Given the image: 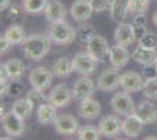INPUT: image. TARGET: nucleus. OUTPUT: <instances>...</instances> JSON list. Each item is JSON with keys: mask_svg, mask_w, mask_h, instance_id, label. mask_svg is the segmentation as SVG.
Instances as JSON below:
<instances>
[{"mask_svg": "<svg viewBox=\"0 0 157 140\" xmlns=\"http://www.w3.org/2000/svg\"><path fill=\"white\" fill-rule=\"evenodd\" d=\"M51 39L48 35L33 34L27 36L21 43L22 50L27 59L33 61H40L46 56L51 49Z\"/></svg>", "mask_w": 157, "mask_h": 140, "instance_id": "1", "label": "nucleus"}, {"mask_svg": "<svg viewBox=\"0 0 157 140\" xmlns=\"http://www.w3.org/2000/svg\"><path fill=\"white\" fill-rule=\"evenodd\" d=\"M47 33L51 41L59 46L71 45L78 36V33L74 29V27L69 25L68 22H66L65 20L51 22Z\"/></svg>", "mask_w": 157, "mask_h": 140, "instance_id": "2", "label": "nucleus"}, {"mask_svg": "<svg viewBox=\"0 0 157 140\" xmlns=\"http://www.w3.org/2000/svg\"><path fill=\"white\" fill-rule=\"evenodd\" d=\"M52 70L47 69L46 67H38L31 70L28 80L33 89H36L40 91H45L51 87L53 82Z\"/></svg>", "mask_w": 157, "mask_h": 140, "instance_id": "3", "label": "nucleus"}, {"mask_svg": "<svg viewBox=\"0 0 157 140\" xmlns=\"http://www.w3.org/2000/svg\"><path fill=\"white\" fill-rule=\"evenodd\" d=\"M121 84V74L117 68H107L100 74L98 78V89L103 92L114 91Z\"/></svg>", "mask_w": 157, "mask_h": 140, "instance_id": "4", "label": "nucleus"}, {"mask_svg": "<svg viewBox=\"0 0 157 140\" xmlns=\"http://www.w3.org/2000/svg\"><path fill=\"white\" fill-rule=\"evenodd\" d=\"M110 106L116 114L124 116V117L134 113L136 109L130 95L125 91H121L114 95V97L110 100Z\"/></svg>", "mask_w": 157, "mask_h": 140, "instance_id": "5", "label": "nucleus"}, {"mask_svg": "<svg viewBox=\"0 0 157 140\" xmlns=\"http://www.w3.org/2000/svg\"><path fill=\"white\" fill-rule=\"evenodd\" d=\"M73 68L74 71L82 75V76H89L92 75L98 66V61L93 57L88 52L78 53L73 57Z\"/></svg>", "mask_w": 157, "mask_h": 140, "instance_id": "6", "label": "nucleus"}, {"mask_svg": "<svg viewBox=\"0 0 157 140\" xmlns=\"http://www.w3.org/2000/svg\"><path fill=\"white\" fill-rule=\"evenodd\" d=\"M98 128L101 135L114 138L122 132V121L115 114H107L100 119Z\"/></svg>", "mask_w": 157, "mask_h": 140, "instance_id": "7", "label": "nucleus"}, {"mask_svg": "<svg viewBox=\"0 0 157 140\" xmlns=\"http://www.w3.org/2000/svg\"><path fill=\"white\" fill-rule=\"evenodd\" d=\"M54 128L55 132L60 135H72V134L78 133V119L69 113H61L58 114L56 119L54 121Z\"/></svg>", "mask_w": 157, "mask_h": 140, "instance_id": "8", "label": "nucleus"}, {"mask_svg": "<svg viewBox=\"0 0 157 140\" xmlns=\"http://www.w3.org/2000/svg\"><path fill=\"white\" fill-rule=\"evenodd\" d=\"M73 98V92L71 89L68 88L67 84L61 83L58 84L51 90V92L48 95V103H51L52 105L56 107H65L71 103V99Z\"/></svg>", "mask_w": 157, "mask_h": 140, "instance_id": "9", "label": "nucleus"}, {"mask_svg": "<svg viewBox=\"0 0 157 140\" xmlns=\"http://www.w3.org/2000/svg\"><path fill=\"white\" fill-rule=\"evenodd\" d=\"M72 92L73 98L80 102L86 98H90L95 92V84L88 76H82L74 83Z\"/></svg>", "mask_w": 157, "mask_h": 140, "instance_id": "10", "label": "nucleus"}, {"mask_svg": "<svg viewBox=\"0 0 157 140\" xmlns=\"http://www.w3.org/2000/svg\"><path fill=\"white\" fill-rule=\"evenodd\" d=\"M2 128L5 133L12 137H21L25 132V123L24 119H20L15 114L10 111L2 118Z\"/></svg>", "mask_w": 157, "mask_h": 140, "instance_id": "11", "label": "nucleus"}, {"mask_svg": "<svg viewBox=\"0 0 157 140\" xmlns=\"http://www.w3.org/2000/svg\"><path fill=\"white\" fill-rule=\"evenodd\" d=\"M87 52L96 61H103L107 56H109L110 47L103 36L96 35L87 43Z\"/></svg>", "mask_w": 157, "mask_h": 140, "instance_id": "12", "label": "nucleus"}, {"mask_svg": "<svg viewBox=\"0 0 157 140\" xmlns=\"http://www.w3.org/2000/svg\"><path fill=\"white\" fill-rule=\"evenodd\" d=\"M120 85L122 87L123 91L125 92H138V91L143 90V77L135 71H125L123 75H121V84Z\"/></svg>", "mask_w": 157, "mask_h": 140, "instance_id": "13", "label": "nucleus"}, {"mask_svg": "<svg viewBox=\"0 0 157 140\" xmlns=\"http://www.w3.org/2000/svg\"><path fill=\"white\" fill-rule=\"evenodd\" d=\"M93 9L89 0H75L71 6L69 13L76 22H86L92 16Z\"/></svg>", "mask_w": 157, "mask_h": 140, "instance_id": "14", "label": "nucleus"}, {"mask_svg": "<svg viewBox=\"0 0 157 140\" xmlns=\"http://www.w3.org/2000/svg\"><path fill=\"white\" fill-rule=\"evenodd\" d=\"M114 40L116 42V45H120V46L127 47V48L131 46L136 41V36H135L132 25L121 22L115 29Z\"/></svg>", "mask_w": 157, "mask_h": 140, "instance_id": "15", "label": "nucleus"}, {"mask_svg": "<svg viewBox=\"0 0 157 140\" xmlns=\"http://www.w3.org/2000/svg\"><path fill=\"white\" fill-rule=\"evenodd\" d=\"M134 113L143 121V124H152L157 119V106L151 100H144L138 104Z\"/></svg>", "mask_w": 157, "mask_h": 140, "instance_id": "16", "label": "nucleus"}, {"mask_svg": "<svg viewBox=\"0 0 157 140\" xmlns=\"http://www.w3.org/2000/svg\"><path fill=\"white\" fill-rule=\"evenodd\" d=\"M101 114V105L98 100L90 98H86L81 100L80 106H78V116L82 117L83 119L94 120L96 119Z\"/></svg>", "mask_w": 157, "mask_h": 140, "instance_id": "17", "label": "nucleus"}, {"mask_svg": "<svg viewBox=\"0 0 157 140\" xmlns=\"http://www.w3.org/2000/svg\"><path fill=\"white\" fill-rule=\"evenodd\" d=\"M129 60H130V54L128 52L127 47L120 46V45H114L113 47H110L109 61L113 67L117 69L124 68L128 64Z\"/></svg>", "mask_w": 157, "mask_h": 140, "instance_id": "18", "label": "nucleus"}, {"mask_svg": "<svg viewBox=\"0 0 157 140\" xmlns=\"http://www.w3.org/2000/svg\"><path fill=\"white\" fill-rule=\"evenodd\" d=\"M143 121L136 114L131 113L122 121V132L130 138H137L143 131Z\"/></svg>", "mask_w": 157, "mask_h": 140, "instance_id": "19", "label": "nucleus"}, {"mask_svg": "<svg viewBox=\"0 0 157 140\" xmlns=\"http://www.w3.org/2000/svg\"><path fill=\"white\" fill-rule=\"evenodd\" d=\"M132 60L136 61L140 64H143L144 67L148 66H155L157 61V53L156 49H149L138 45L135 50L131 54Z\"/></svg>", "mask_w": 157, "mask_h": 140, "instance_id": "20", "label": "nucleus"}, {"mask_svg": "<svg viewBox=\"0 0 157 140\" xmlns=\"http://www.w3.org/2000/svg\"><path fill=\"white\" fill-rule=\"evenodd\" d=\"M67 8L59 0H52L47 4L45 8V16L49 22H56L66 19Z\"/></svg>", "mask_w": 157, "mask_h": 140, "instance_id": "21", "label": "nucleus"}, {"mask_svg": "<svg viewBox=\"0 0 157 140\" xmlns=\"http://www.w3.org/2000/svg\"><path fill=\"white\" fill-rule=\"evenodd\" d=\"M36 117H38V121L42 125H49V124H54V121L58 117V112H56V107L52 105L51 103H42L38 106L36 110Z\"/></svg>", "mask_w": 157, "mask_h": 140, "instance_id": "22", "label": "nucleus"}, {"mask_svg": "<svg viewBox=\"0 0 157 140\" xmlns=\"http://www.w3.org/2000/svg\"><path fill=\"white\" fill-rule=\"evenodd\" d=\"M130 6V0H111L110 2V15L113 20L122 22L127 16Z\"/></svg>", "mask_w": 157, "mask_h": 140, "instance_id": "23", "label": "nucleus"}, {"mask_svg": "<svg viewBox=\"0 0 157 140\" xmlns=\"http://www.w3.org/2000/svg\"><path fill=\"white\" fill-rule=\"evenodd\" d=\"M73 71H74V68H73L72 60H69L66 56L58 59L52 67L53 75L55 77H59V78H66V77L71 76V74Z\"/></svg>", "mask_w": 157, "mask_h": 140, "instance_id": "24", "label": "nucleus"}, {"mask_svg": "<svg viewBox=\"0 0 157 140\" xmlns=\"http://www.w3.org/2000/svg\"><path fill=\"white\" fill-rule=\"evenodd\" d=\"M33 107H34V104L27 97H25V98H18V99L15 100L13 103V105H12V110L11 111L17 117H19L20 119L25 120L26 118H28L31 116Z\"/></svg>", "mask_w": 157, "mask_h": 140, "instance_id": "25", "label": "nucleus"}, {"mask_svg": "<svg viewBox=\"0 0 157 140\" xmlns=\"http://www.w3.org/2000/svg\"><path fill=\"white\" fill-rule=\"evenodd\" d=\"M4 36L11 42L12 46L20 45V43H22L24 40L26 39L24 27L21 26V25H18V23H14V25L8 27L6 31H5Z\"/></svg>", "mask_w": 157, "mask_h": 140, "instance_id": "26", "label": "nucleus"}, {"mask_svg": "<svg viewBox=\"0 0 157 140\" xmlns=\"http://www.w3.org/2000/svg\"><path fill=\"white\" fill-rule=\"evenodd\" d=\"M4 64L11 80H19L25 73V64L19 59H11Z\"/></svg>", "mask_w": 157, "mask_h": 140, "instance_id": "27", "label": "nucleus"}, {"mask_svg": "<svg viewBox=\"0 0 157 140\" xmlns=\"http://www.w3.org/2000/svg\"><path fill=\"white\" fill-rule=\"evenodd\" d=\"M48 0H24L22 1V11L28 14H39L45 12Z\"/></svg>", "mask_w": 157, "mask_h": 140, "instance_id": "28", "label": "nucleus"}, {"mask_svg": "<svg viewBox=\"0 0 157 140\" xmlns=\"http://www.w3.org/2000/svg\"><path fill=\"white\" fill-rule=\"evenodd\" d=\"M100 131L94 125H85L78 131V140H100Z\"/></svg>", "mask_w": 157, "mask_h": 140, "instance_id": "29", "label": "nucleus"}, {"mask_svg": "<svg viewBox=\"0 0 157 140\" xmlns=\"http://www.w3.org/2000/svg\"><path fill=\"white\" fill-rule=\"evenodd\" d=\"M142 91L148 99H157V76L145 78Z\"/></svg>", "mask_w": 157, "mask_h": 140, "instance_id": "30", "label": "nucleus"}, {"mask_svg": "<svg viewBox=\"0 0 157 140\" xmlns=\"http://www.w3.org/2000/svg\"><path fill=\"white\" fill-rule=\"evenodd\" d=\"M78 38L80 41L82 42H86L88 43L89 41L92 40L94 36H96V33H95V29L94 27L88 25V23H83L78 28Z\"/></svg>", "mask_w": 157, "mask_h": 140, "instance_id": "31", "label": "nucleus"}, {"mask_svg": "<svg viewBox=\"0 0 157 140\" xmlns=\"http://www.w3.org/2000/svg\"><path fill=\"white\" fill-rule=\"evenodd\" d=\"M138 45L144 47V48H149V49H156L157 48V34L152 32H147L143 36L138 40Z\"/></svg>", "mask_w": 157, "mask_h": 140, "instance_id": "32", "label": "nucleus"}, {"mask_svg": "<svg viewBox=\"0 0 157 140\" xmlns=\"http://www.w3.org/2000/svg\"><path fill=\"white\" fill-rule=\"evenodd\" d=\"M150 0H130V9L131 13L135 14H144L149 7Z\"/></svg>", "mask_w": 157, "mask_h": 140, "instance_id": "33", "label": "nucleus"}, {"mask_svg": "<svg viewBox=\"0 0 157 140\" xmlns=\"http://www.w3.org/2000/svg\"><path fill=\"white\" fill-rule=\"evenodd\" d=\"M28 99L32 102L34 105H36V104H42V103H45V102H48V96H46L44 91H40V90H36V89H32V90H29L28 92H27V96H26Z\"/></svg>", "mask_w": 157, "mask_h": 140, "instance_id": "34", "label": "nucleus"}, {"mask_svg": "<svg viewBox=\"0 0 157 140\" xmlns=\"http://www.w3.org/2000/svg\"><path fill=\"white\" fill-rule=\"evenodd\" d=\"M24 91V85L18 80H11L10 83H7V95L10 97L18 98Z\"/></svg>", "mask_w": 157, "mask_h": 140, "instance_id": "35", "label": "nucleus"}, {"mask_svg": "<svg viewBox=\"0 0 157 140\" xmlns=\"http://www.w3.org/2000/svg\"><path fill=\"white\" fill-rule=\"evenodd\" d=\"M6 16L10 21L17 23L21 19V8L15 5H11L6 9Z\"/></svg>", "mask_w": 157, "mask_h": 140, "instance_id": "36", "label": "nucleus"}, {"mask_svg": "<svg viewBox=\"0 0 157 140\" xmlns=\"http://www.w3.org/2000/svg\"><path fill=\"white\" fill-rule=\"evenodd\" d=\"M90 1V5H92L94 12L96 13H101V12H105V9L110 8V2L109 0H89Z\"/></svg>", "mask_w": 157, "mask_h": 140, "instance_id": "37", "label": "nucleus"}, {"mask_svg": "<svg viewBox=\"0 0 157 140\" xmlns=\"http://www.w3.org/2000/svg\"><path fill=\"white\" fill-rule=\"evenodd\" d=\"M10 80H11V77H10V75L7 73L5 64H1V67H0V83L7 84V82Z\"/></svg>", "mask_w": 157, "mask_h": 140, "instance_id": "38", "label": "nucleus"}, {"mask_svg": "<svg viewBox=\"0 0 157 140\" xmlns=\"http://www.w3.org/2000/svg\"><path fill=\"white\" fill-rule=\"evenodd\" d=\"M11 46H12L11 42L7 40L5 36H1V38H0V52H1V55L6 53Z\"/></svg>", "mask_w": 157, "mask_h": 140, "instance_id": "39", "label": "nucleus"}, {"mask_svg": "<svg viewBox=\"0 0 157 140\" xmlns=\"http://www.w3.org/2000/svg\"><path fill=\"white\" fill-rule=\"evenodd\" d=\"M132 27H134V32H135L136 40H140L144 34L148 32V31H147V27L145 26H135V25H132Z\"/></svg>", "mask_w": 157, "mask_h": 140, "instance_id": "40", "label": "nucleus"}, {"mask_svg": "<svg viewBox=\"0 0 157 140\" xmlns=\"http://www.w3.org/2000/svg\"><path fill=\"white\" fill-rule=\"evenodd\" d=\"M154 66H148L145 67V70L143 71V76L145 78H150V77H155L157 74V69L156 67L152 68Z\"/></svg>", "mask_w": 157, "mask_h": 140, "instance_id": "41", "label": "nucleus"}, {"mask_svg": "<svg viewBox=\"0 0 157 140\" xmlns=\"http://www.w3.org/2000/svg\"><path fill=\"white\" fill-rule=\"evenodd\" d=\"M145 22H147V19H145L144 14H136L135 18H134V21H132V25H135V26H145Z\"/></svg>", "mask_w": 157, "mask_h": 140, "instance_id": "42", "label": "nucleus"}, {"mask_svg": "<svg viewBox=\"0 0 157 140\" xmlns=\"http://www.w3.org/2000/svg\"><path fill=\"white\" fill-rule=\"evenodd\" d=\"M10 6H11V0H0V11H1V13L5 12Z\"/></svg>", "mask_w": 157, "mask_h": 140, "instance_id": "43", "label": "nucleus"}, {"mask_svg": "<svg viewBox=\"0 0 157 140\" xmlns=\"http://www.w3.org/2000/svg\"><path fill=\"white\" fill-rule=\"evenodd\" d=\"M0 96L2 97V96H5L7 95V84H2V83H0Z\"/></svg>", "mask_w": 157, "mask_h": 140, "instance_id": "44", "label": "nucleus"}, {"mask_svg": "<svg viewBox=\"0 0 157 140\" xmlns=\"http://www.w3.org/2000/svg\"><path fill=\"white\" fill-rule=\"evenodd\" d=\"M152 22L155 23V26L157 27V11L154 13V15H152Z\"/></svg>", "mask_w": 157, "mask_h": 140, "instance_id": "45", "label": "nucleus"}, {"mask_svg": "<svg viewBox=\"0 0 157 140\" xmlns=\"http://www.w3.org/2000/svg\"><path fill=\"white\" fill-rule=\"evenodd\" d=\"M143 140H157L156 137H152V135H150V137H145Z\"/></svg>", "mask_w": 157, "mask_h": 140, "instance_id": "46", "label": "nucleus"}, {"mask_svg": "<svg viewBox=\"0 0 157 140\" xmlns=\"http://www.w3.org/2000/svg\"><path fill=\"white\" fill-rule=\"evenodd\" d=\"M0 140H12L11 138H8V137H4V138H1Z\"/></svg>", "mask_w": 157, "mask_h": 140, "instance_id": "47", "label": "nucleus"}, {"mask_svg": "<svg viewBox=\"0 0 157 140\" xmlns=\"http://www.w3.org/2000/svg\"><path fill=\"white\" fill-rule=\"evenodd\" d=\"M155 67H156V69H157V61H156V63H155Z\"/></svg>", "mask_w": 157, "mask_h": 140, "instance_id": "48", "label": "nucleus"}, {"mask_svg": "<svg viewBox=\"0 0 157 140\" xmlns=\"http://www.w3.org/2000/svg\"><path fill=\"white\" fill-rule=\"evenodd\" d=\"M117 140H127V139H117Z\"/></svg>", "mask_w": 157, "mask_h": 140, "instance_id": "49", "label": "nucleus"}, {"mask_svg": "<svg viewBox=\"0 0 157 140\" xmlns=\"http://www.w3.org/2000/svg\"><path fill=\"white\" fill-rule=\"evenodd\" d=\"M69 140H72V139H69Z\"/></svg>", "mask_w": 157, "mask_h": 140, "instance_id": "50", "label": "nucleus"}]
</instances>
